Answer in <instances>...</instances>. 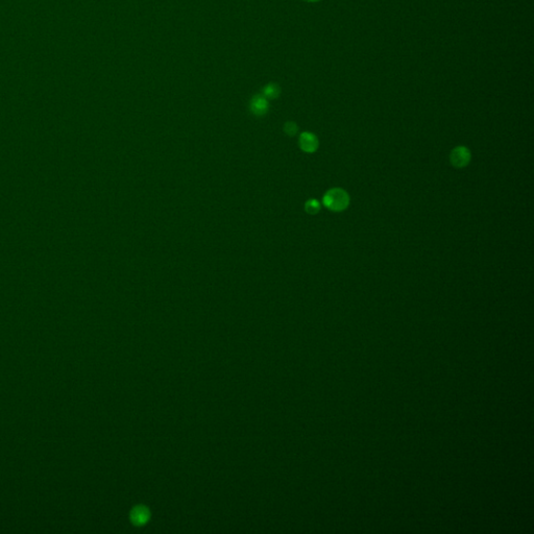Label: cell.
Returning a JSON list of instances; mask_svg holds the SVG:
<instances>
[{"instance_id": "obj_4", "label": "cell", "mask_w": 534, "mask_h": 534, "mask_svg": "<svg viewBox=\"0 0 534 534\" xmlns=\"http://www.w3.org/2000/svg\"><path fill=\"white\" fill-rule=\"evenodd\" d=\"M251 111L256 116H263L268 111V101L263 95H256L251 101Z\"/></svg>"}, {"instance_id": "obj_3", "label": "cell", "mask_w": 534, "mask_h": 534, "mask_svg": "<svg viewBox=\"0 0 534 534\" xmlns=\"http://www.w3.org/2000/svg\"><path fill=\"white\" fill-rule=\"evenodd\" d=\"M299 144L301 149L308 154H312L317 151L318 146H320V141H318L317 137L309 132H305L300 136Z\"/></svg>"}, {"instance_id": "obj_5", "label": "cell", "mask_w": 534, "mask_h": 534, "mask_svg": "<svg viewBox=\"0 0 534 534\" xmlns=\"http://www.w3.org/2000/svg\"><path fill=\"white\" fill-rule=\"evenodd\" d=\"M281 89L277 84H268L263 89V96L267 99H275L280 95Z\"/></svg>"}, {"instance_id": "obj_1", "label": "cell", "mask_w": 534, "mask_h": 534, "mask_svg": "<svg viewBox=\"0 0 534 534\" xmlns=\"http://www.w3.org/2000/svg\"><path fill=\"white\" fill-rule=\"evenodd\" d=\"M351 198L349 193L343 188H332L326 192L323 202L325 207L332 212H343L348 209Z\"/></svg>"}, {"instance_id": "obj_7", "label": "cell", "mask_w": 534, "mask_h": 534, "mask_svg": "<svg viewBox=\"0 0 534 534\" xmlns=\"http://www.w3.org/2000/svg\"><path fill=\"white\" fill-rule=\"evenodd\" d=\"M133 520L138 523V524H142L147 520V511L145 509H136L133 513Z\"/></svg>"}, {"instance_id": "obj_8", "label": "cell", "mask_w": 534, "mask_h": 534, "mask_svg": "<svg viewBox=\"0 0 534 534\" xmlns=\"http://www.w3.org/2000/svg\"><path fill=\"white\" fill-rule=\"evenodd\" d=\"M298 126L297 123H294L292 121H289V122H286L285 123V127H284V131H285V133L288 135V136H294L295 134L298 133Z\"/></svg>"}, {"instance_id": "obj_9", "label": "cell", "mask_w": 534, "mask_h": 534, "mask_svg": "<svg viewBox=\"0 0 534 534\" xmlns=\"http://www.w3.org/2000/svg\"><path fill=\"white\" fill-rule=\"evenodd\" d=\"M304 1H307V2H317V1H321V0H304Z\"/></svg>"}, {"instance_id": "obj_2", "label": "cell", "mask_w": 534, "mask_h": 534, "mask_svg": "<svg viewBox=\"0 0 534 534\" xmlns=\"http://www.w3.org/2000/svg\"><path fill=\"white\" fill-rule=\"evenodd\" d=\"M472 154L468 147L457 146L451 152L450 161L451 164L456 168H463L468 166L471 162Z\"/></svg>"}, {"instance_id": "obj_6", "label": "cell", "mask_w": 534, "mask_h": 534, "mask_svg": "<svg viewBox=\"0 0 534 534\" xmlns=\"http://www.w3.org/2000/svg\"><path fill=\"white\" fill-rule=\"evenodd\" d=\"M305 210L307 213L311 215L317 214L321 210V202L317 199H309L305 203Z\"/></svg>"}]
</instances>
